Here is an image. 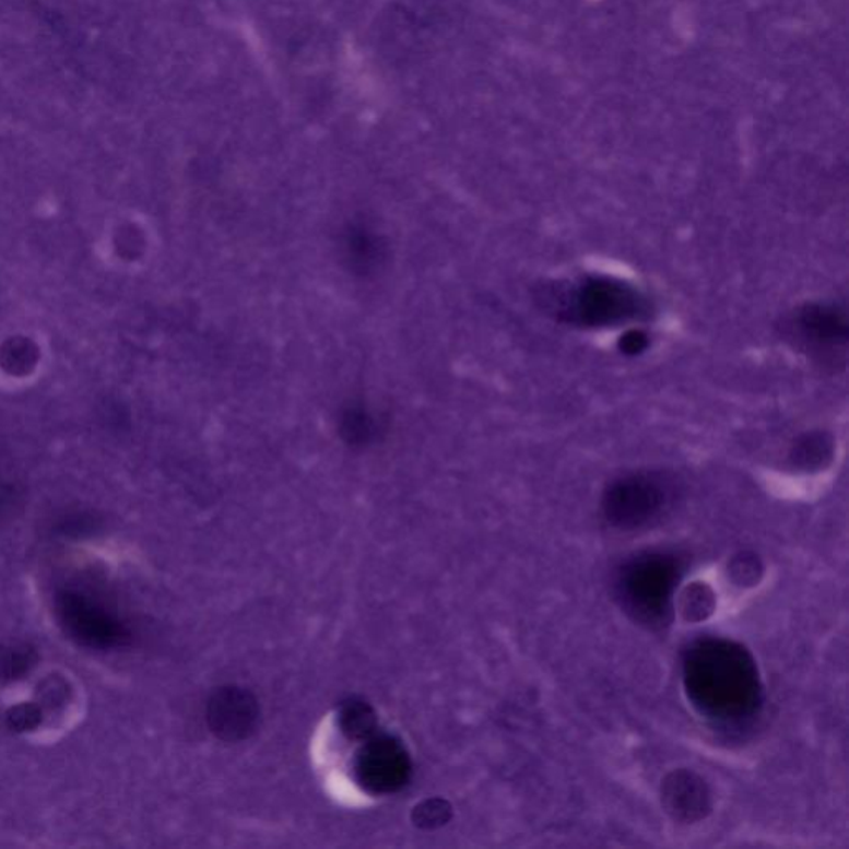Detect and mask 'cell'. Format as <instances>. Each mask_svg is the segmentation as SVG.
<instances>
[{
    "instance_id": "obj_1",
    "label": "cell",
    "mask_w": 849,
    "mask_h": 849,
    "mask_svg": "<svg viewBox=\"0 0 849 849\" xmlns=\"http://www.w3.org/2000/svg\"><path fill=\"white\" fill-rule=\"evenodd\" d=\"M684 687L694 709L717 726H742L757 716L764 687L752 653L729 639L704 637L685 649Z\"/></svg>"
},
{
    "instance_id": "obj_2",
    "label": "cell",
    "mask_w": 849,
    "mask_h": 849,
    "mask_svg": "<svg viewBox=\"0 0 849 849\" xmlns=\"http://www.w3.org/2000/svg\"><path fill=\"white\" fill-rule=\"evenodd\" d=\"M682 576L681 559L664 551H649L621 566L614 582L621 608L636 623L660 629L672 620V601Z\"/></svg>"
},
{
    "instance_id": "obj_3",
    "label": "cell",
    "mask_w": 849,
    "mask_h": 849,
    "mask_svg": "<svg viewBox=\"0 0 849 849\" xmlns=\"http://www.w3.org/2000/svg\"><path fill=\"white\" fill-rule=\"evenodd\" d=\"M554 314L575 326L616 327L647 313V300L636 287L608 275H591L553 293Z\"/></svg>"
},
{
    "instance_id": "obj_4",
    "label": "cell",
    "mask_w": 849,
    "mask_h": 849,
    "mask_svg": "<svg viewBox=\"0 0 849 849\" xmlns=\"http://www.w3.org/2000/svg\"><path fill=\"white\" fill-rule=\"evenodd\" d=\"M677 499V483L660 471H637L609 483L602 509L609 523L636 530L660 520Z\"/></svg>"
},
{
    "instance_id": "obj_5",
    "label": "cell",
    "mask_w": 849,
    "mask_h": 849,
    "mask_svg": "<svg viewBox=\"0 0 849 849\" xmlns=\"http://www.w3.org/2000/svg\"><path fill=\"white\" fill-rule=\"evenodd\" d=\"M56 614L66 633L90 649H115L130 640V630L92 596L80 591L59 592Z\"/></svg>"
},
{
    "instance_id": "obj_6",
    "label": "cell",
    "mask_w": 849,
    "mask_h": 849,
    "mask_svg": "<svg viewBox=\"0 0 849 849\" xmlns=\"http://www.w3.org/2000/svg\"><path fill=\"white\" fill-rule=\"evenodd\" d=\"M354 770L361 787L370 793L386 794L406 785L412 767L402 743L380 736L362 746Z\"/></svg>"
},
{
    "instance_id": "obj_7",
    "label": "cell",
    "mask_w": 849,
    "mask_h": 849,
    "mask_svg": "<svg viewBox=\"0 0 849 849\" xmlns=\"http://www.w3.org/2000/svg\"><path fill=\"white\" fill-rule=\"evenodd\" d=\"M258 698L248 688L223 685L213 691L207 704V723L216 739L227 743L248 740L258 730Z\"/></svg>"
},
{
    "instance_id": "obj_8",
    "label": "cell",
    "mask_w": 849,
    "mask_h": 849,
    "mask_svg": "<svg viewBox=\"0 0 849 849\" xmlns=\"http://www.w3.org/2000/svg\"><path fill=\"white\" fill-rule=\"evenodd\" d=\"M798 341L823 361L836 358L848 344V319L845 309L835 304H806L791 323Z\"/></svg>"
},
{
    "instance_id": "obj_9",
    "label": "cell",
    "mask_w": 849,
    "mask_h": 849,
    "mask_svg": "<svg viewBox=\"0 0 849 849\" xmlns=\"http://www.w3.org/2000/svg\"><path fill=\"white\" fill-rule=\"evenodd\" d=\"M662 805L677 822H698L710 812L709 788L692 771H674L662 781Z\"/></svg>"
},
{
    "instance_id": "obj_10",
    "label": "cell",
    "mask_w": 849,
    "mask_h": 849,
    "mask_svg": "<svg viewBox=\"0 0 849 849\" xmlns=\"http://www.w3.org/2000/svg\"><path fill=\"white\" fill-rule=\"evenodd\" d=\"M833 451L832 438L826 434L803 435L793 447L794 463L803 468L822 467L823 461L829 460Z\"/></svg>"
},
{
    "instance_id": "obj_11",
    "label": "cell",
    "mask_w": 849,
    "mask_h": 849,
    "mask_svg": "<svg viewBox=\"0 0 849 849\" xmlns=\"http://www.w3.org/2000/svg\"><path fill=\"white\" fill-rule=\"evenodd\" d=\"M342 732L351 739H365L375 729L374 710L364 701L352 700L341 712Z\"/></svg>"
},
{
    "instance_id": "obj_12",
    "label": "cell",
    "mask_w": 849,
    "mask_h": 849,
    "mask_svg": "<svg viewBox=\"0 0 849 849\" xmlns=\"http://www.w3.org/2000/svg\"><path fill=\"white\" fill-rule=\"evenodd\" d=\"M450 803L444 798H428L416 805L412 812V822L420 829H437L450 822Z\"/></svg>"
},
{
    "instance_id": "obj_13",
    "label": "cell",
    "mask_w": 849,
    "mask_h": 849,
    "mask_svg": "<svg viewBox=\"0 0 849 849\" xmlns=\"http://www.w3.org/2000/svg\"><path fill=\"white\" fill-rule=\"evenodd\" d=\"M34 650L27 647L0 650V679H17L34 665Z\"/></svg>"
},
{
    "instance_id": "obj_14",
    "label": "cell",
    "mask_w": 849,
    "mask_h": 849,
    "mask_svg": "<svg viewBox=\"0 0 849 849\" xmlns=\"http://www.w3.org/2000/svg\"><path fill=\"white\" fill-rule=\"evenodd\" d=\"M40 722V712L34 705H19L15 709L9 714V723L12 729L24 732V730H32Z\"/></svg>"
},
{
    "instance_id": "obj_15",
    "label": "cell",
    "mask_w": 849,
    "mask_h": 849,
    "mask_svg": "<svg viewBox=\"0 0 849 849\" xmlns=\"http://www.w3.org/2000/svg\"><path fill=\"white\" fill-rule=\"evenodd\" d=\"M617 345H620V351L623 352L624 355H639L642 354V352L646 351L647 345H649V338H647L644 330L629 329L626 334L621 335Z\"/></svg>"
}]
</instances>
